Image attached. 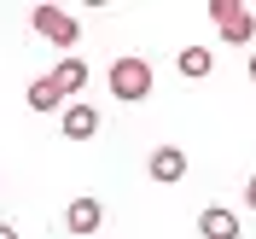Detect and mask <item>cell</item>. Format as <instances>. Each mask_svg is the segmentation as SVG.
Listing matches in <instances>:
<instances>
[{"label": "cell", "mask_w": 256, "mask_h": 239, "mask_svg": "<svg viewBox=\"0 0 256 239\" xmlns=\"http://www.w3.org/2000/svg\"><path fill=\"white\" fill-rule=\"evenodd\" d=\"M105 82H111V94L122 99V105H140V99H152V64L146 59H116L111 70H105Z\"/></svg>", "instance_id": "6da1fadb"}, {"label": "cell", "mask_w": 256, "mask_h": 239, "mask_svg": "<svg viewBox=\"0 0 256 239\" xmlns=\"http://www.w3.org/2000/svg\"><path fill=\"white\" fill-rule=\"evenodd\" d=\"M30 24H35V35H47V41H58V47H76V35H82V24L64 12V6H35Z\"/></svg>", "instance_id": "7a4b0ae2"}, {"label": "cell", "mask_w": 256, "mask_h": 239, "mask_svg": "<svg viewBox=\"0 0 256 239\" xmlns=\"http://www.w3.org/2000/svg\"><path fill=\"white\" fill-rule=\"evenodd\" d=\"M58 128H64V140H94V134H99V111L82 105V99H70L64 117H58Z\"/></svg>", "instance_id": "3957f363"}, {"label": "cell", "mask_w": 256, "mask_h": 239, "mask_svg": "<svg viewBox=\"0 0 256 239\" xmlns=\"http://www.w3.org/2000/svg\"><path fill=\"white\" fill-rule=\"evenodd\" d=\"M146 169H152V181H163V187H175V181L186 175V152H180V146H158V152L146 158Z\"/></svg>", "instance_id": "277c9868"}, {"label": "cell", "mask_w": 256, "mask_h": 239, "mask_svg": "<svg viewBox=\"0 0 256 239\" xmlns=\"http://www.w3.org/2000/svg\"><path fill=\"white\" fill-rule=\"evenodd\" d=\"M99 222H105V204L99 198H70V210H64V227L70 233H99Z\"/></svg>", "instance_id": "5b68a950"}, {"label": "cell", "mask_w": 256, "mask_h": 239, "mask_svg": "<svg viewBox=\"0 0 256 239\" xmlns=\"http://www.w3.org/2000/svg\"><path fill=\"white\" fill-rule=\"evenodd\" d=\"M198 233L204 239H239V216L227 204H210V210H198Z\"/></svg>", "instance_id": "8992f818"}, {"label": "cell", "mask_w": 256, "mask_h": 239, "mask_svg": "<svg viewBox=\"0 0 256 239\" xmlns=\"http://www.w3.org/2000/svg\"><path fill=\"white\" fill-rule=\"evenodd\" d=\"M52 88H58L64 99L82 94V88H88V64H82V59H58V64H52Z\"/></svg>", "instance_id": "52a82bcc"}, {"label": "cell", "mask_w": 256, "mask_h": 239, "mask_svg": "<svg viewBox=\"0 0 256 239\" xmlns=\"http://www.w3.org/2000/svg\"><path fill=\"white\" fill-rule=\"evenodd\" d=\"M222 41H233V47H250V41H256V18H250V6H239L233 18H222Z\"/></svg>", "instance_id": "ba28073f"}, {"label": "cell", "mask_w": 256, "mask_h": 239, "mask_svg": "<svg viewBox=\"0 0 256 239\" xmlns=\"http://www.w3.org/2000/svg\"><path fill=\"white\" fill-rule=\"evenodd\" d=\"M180 76H192V82H204L210 70H216V59H210V47H180Z\"/></svg>", "instance_id": "9c48e42d"}, {"label": "cell", "mask_w": 256, "mask_h": 239, "mask_svg": "<svg viewBox=\"0 0 256 239\" xmlns=\"http://www.w3.org/2000/svg\"><path fill=\"white\" fill-rule=\"evenodd\" d=\"M30 111H64V94L52 88V76L30 82Z\"/></svg>", "instance_id": "30bf717a"}, {"label": "cell", "mask_w": 256, "mask_h": 239, "mask_svg": "<svg viewBox=\"0 0 256 239\" xmlns=\"http://www.w3.org/2000/svg\"><path fill=\"white\" fill-rule=\"evenodd\" d=\"M244 204H250V210H256V175H250V181H244Z\"/></svg>", "instance_id": "8fae6325"}, {"label": "cell", "mask_w": 256, "mask_h": 239, "mask_svg": "<svg viewBox=\"0 0 256 239\" xmlns=\"http://www.w3.org/2000/svg\"><path fill=\"white\" fill-rule=\"evenodd\" d=\"M0 239H18V227H12V222H0Z\"/></svg>", "instance_id": "7c38bea8"}, {"label": "cell", "mask_w": 256, "mask_h": 239, "mask_svg": "<svg viewBox=\"0 0 256 239\" xmlns=\"http://www.w3.org/2000/svg\"><path fill=\"white\" fill-rule=\"evenodd\" d=\"M250 82H256V53H250Z\"/></svg>", "instance_id": "4fadbf2b"}]
</instances>
